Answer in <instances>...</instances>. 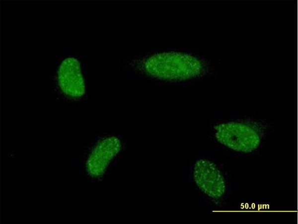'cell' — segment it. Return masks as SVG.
I'll return each mask as SVG.
<instances>
[{"mask_svg": "<svg viewBox=\"0 0 298 224\" xmlns=\"http://www.w3.org/2000/svg\"><path fill=\"white\" fill-rule=\"evenodd\" d=\"M133 69L153 80L164 82H188L213 74L214 67L205 58L187 54L149 56L134 61Z\"/></svg>", "mask_w": 298, "mask_h": 224, "instance_id": "1", "label": "cell"}, {"mask_svg": "<svg viewBox=\"0 0 298 224\" xmlns=\"http://www.w3.org/2000/svg\"><path fill=\"white\" fill-rule=\"evenodd\" d=\"M269 129V125L263 119L234 116L215 122L212 135L214 141L224 149L249 155L262 146Z\"/></svg>", "mask_w": 298, "mask_h": 224, "instance_id": "2", "label": "cell"}, {"mask_svg": "<svg viewBox=\"0 0 298 224\" xmlns=\"http://www.w3.org/2000/svg\"><path fill=\"white\" fill-rule=\"evenodd\" d=\"M58 82L62 91L67 95L77 97L84 92V84L78 61L73 57L65 59L58 71Z\"/></svg>", "mask_w": 298, "mask_h": 224, "instance_id": "3", "label": "cell"}, {"mask_svg": "<svg viewBox=\"0 0 298 224\" xmlns=\"http://www.w3.org/2000/svg\"><path fill=\"white\" fill-rule=\"evenodd\" d=\"M122 144L120 140L111 136L101 140L95 147L88 161V167L103 170L119 153Z\"/></svg>", "mask_w": 298, "mask_h": 224, "instance_id": "4", "label": "cell"}]
</instances>
